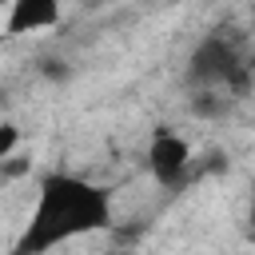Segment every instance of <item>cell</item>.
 Listing matches in <instances>:
<instances>
[{
	"instance_id": "52a82bcc",
	"label": "cell",
	"mask_w": 255,
	"mask_h": 255,
	"mask_svg": "<svg viewBox=\"0 0 255 255\" xmlns=\"http://www.w3.org/2000/svg\"><path fill=\"white\" fill-rule=\"evenodd\" d=\"M112 255H131V251H112Z\"/></svg>"
},
{
	"instance_id": "7a4b0ae2",
	"label": "cell",
	"mask_w": 255,
	"mask_h": 255,
	"mask_svg": "<svg viewBox=\"0 0 255 255\" xmlns=\"http://www.w3.org/2000/svg\"><path fill=\"white\" fill-rule=\"evenodd\" d=\"M191 96V112L195 116H223L231 104H239L255 80V64L251 52L243 48V36L231 28H211L203 32L191 52H187V68H183Z\"/></svg>"
},
{
	"instance_id": "5b68a950",
	"label": "cell",
	"mask_w": 255,
	"mask_h": 255,
	"mask_svg": "<svg viewBox=\"0 0 255 255\" xmlns=\"http://www.w3.org/2000/svg\"><path fill=\"white\" fill-rule=\"evenodd\" d=\"M16 147H20V128L16 124H0V163L16 159Z\"/></svg>"
},
{
	"instance_id": "3957f363",
	"label": "cell",
	"mask_w": 255,
	"mask_h": 255,
	"mask_svg": "<svg viewBox=\"0 0 255 255\" xmlns=\"http://www.w3.org/2000/svg\"><path fill=\"white\" fill-rule=\"evenodd\" d=\"M191 167V143L187 135H179L175 128H155L151 143H147V171L155 175L159 187H179L187 179Z\"/></svg>"
},
{
	"instance_id": "6da1fadb",
	"label": "cell",
	"mask_w": 255,
	"mask_h": 255,
	"mask_svg": "<svg viewBox=\"0 0 255 255\" xmlns=\"http://www.w3.org/2000/svg\"><path fill=\"white\" fill-rule=\"evenodd\" d=\"M112 223V191L72 175V171H52L40 179L32 211L12 243V255H52L56 247L96 235Z\"/></svg>"
},
{
	"instance_id": "8992f818",
	"label": "cell",
	"mask_w": 255,
	"mask_h": 255,
	"mask_svg": "<svg viewBox=\"0 0 255 255\" xmlns=\"http://www.w3.org/2000/svg\"><path fill=\"white\" fill-rule=\"evenodd\" d=\"M251 40H255V8H251Z\"/></svg>"
},
{
	"instance_id": "277c9868",
	"label": "cell",
	"mask_w": 255,
	"mask_h": 255,
	"mask_svg": "<svg viewBox=\"0 0 255 255\" xmlns=\"http://www.w3.org/2000/svg\"><path fill=\"white\" fill-rule=\"evenodd\" d=\"M60 4H48V0H16L8 8V32L12 36H24V32H44L52 24H60Z\"/></svg>"
}]
</instances>
